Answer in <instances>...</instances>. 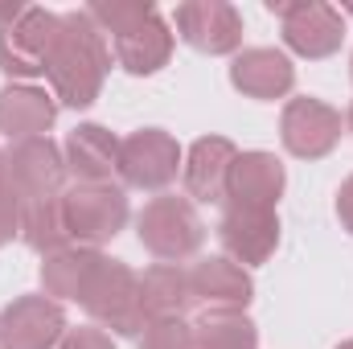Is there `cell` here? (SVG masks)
Instances as JSON below:
<instances>
[{"instance_id":"cell-10","label":"cell","mask_w":353,"mask_h":349,"mask_svg":"<svg viewBox=\"0 0 353 349\" xmlns=\"http://www.w3.org/2000/svg\"><path fill=\"white\" fill-rule=\"evenodd\" d=\"M4 161H8V185L21 197V206L50 201V197L66 193V177L70 173H66V157H62L58 140H50V136L17 140V144L4 148Z\"/></svg>"},{"instance_id":"cell-24","label":"cell","mask_w":353,"mask_h":349,"mask_svg":"<svg viewBox=\"0 0 353 349\" xmlns=\"http://www.w3.org/2000/svg\"><path fill=\"white\" fill-rule=\"evenodd\" d=\"M148 12H157L148 0H99V4H87V17L94 21V29L107 41L119 37L123 29H132L136 21H144Z\"/></svg>"},{"instance_id":"cell-8","label":"cell","mask_w":353,"mask_h":349,"mask_svg":"<svg viewBox=\"0 0 353 349\" xmlns=\"http://www.w3.org/2000/svg\"><path fill=\"white\" fill-rule=\"evenodd\" d=\"M341 132H345V115L316 94H296L279 111V140L300 161H325L341 144Z\"/></svg>"},{"instance_id":"cell-29","label":"cell","mask_w":353,"mask_h":349,"mask_svg":"<svg viewBox=\"0 0 353 349\" xmlns=\"http://www.w3.org/2000/svg\"><path fill=\"white\" fill-rule=\"evenodd\" d=\"M25 8H29V4H17V0H4V4H0V29H8V25H17V21L25 17Z\"/></svg>"},{"instance_id":"cell-9","label":"cell","mask_w":353,"mask_h":349,"mask_svg":"<svg viewBox=\"0 0 353 349\" xmlns=\"http://www.w3.org/2000/svg\"><path fill=\"white\" fill-rule=\"evenodd\" d=\"M176 37L210 58H234L243 50V12L230 0H185L173 12Z\"/></svg>"},{"instance_id":"cell-14","label":"cell","mask_w":353,"mask_h":349,"mask_svg":"<svg viewBox=\"0 0 353 349\" xmlns=\"http://www.w3.org/2000/svg\"><path fill=\"white\" fill-rule=\"evenodd\" d=\"M230 87L247 99H259V103L288 99L296 90V62L288 58V50L247 46L230 58Z\"/></svg>"},{"instance_id":"cell-6","label":"cell","mask_w":353,"mask_h":349,"mask_svg":"<svg viewBox=\"0 0 353 349\" xmlns=\"http://www.w3.org/2000/svg\"><path fill=\"white\" fill-rule=\"evenodd\" d=\"M185 152L173 132L165 128H136L119 144V185L140 193H165L181 177Z\"/></svg>"},{"instance_id":"cell-3","label":"cell","mask_w":353,"mask_h":349,"mask_svg":"<svg viewBox=\"0 0 353 349\" xmlns=\"http://www.w3.org/2000/svg\"><path fill=\"white\" fill-rule=\"evenodd\" d=\"M79 304L90 317V325H99L111 337H140L148 325L144 304H140V275L123 259H111V255L99 259Z\"/></svg>"},{"instance_id":"cell-32","label":"cell","mask_w":353,"mask_h":349,"mask_svg":"<svg viewBox=\"0 0 353 349\" xmlns=\"http://www.w3.org/2000/svg\"><path fill=\"white\" fill-rule=\"evenodd\" d=\"M337 349H353V337H350V341H341V346H337Z\"/></svg>"},{"instance_id":"cell-19","label":"cell","mask_w":353,"mask_h":349,"mask_svg":"<svg viewBox=\"0 0 353 349\" xmlns=\"http://www.w3.org/2000/svg\"><path fill=\"white\" fill-rule=\"evenodd\" d=\"M58 123V99L33 83H8L0 90V136L8 144L50 136Z\"/></svg>"},{"instance_id":"cell-13","label":"cell","mask_w":353,"mask_h":349,"mask_svg":"<svg viewBox=\"0 0 353 349\" xmlns=\"http://www.w3.org/2000/svg\"><path fill=\"white\" fill-rule=\"evenodd\" d=\"M189 283H193V300L205 312H247L255 300L251 271L226 255H201L189 267Z\"/></svg>"},{"instance_id":"cell-17","label":"cell","mask_w":353,"mask_h":349,"mask_svg":"<svg viewBox=\"0 0 353 349\" xmlns=\"http://www.w3.org/2000/svg\"><path fill=\"white\" fill-rule=\"evenodd\" d=\"M288 189V169L275 152L251 148L239 152L230 165V181H226V201L222 206H251V210H275L279 197Z\"/></svg>"},{"instance_id":"cell-23","label":"cell","mask_w":353,"mask_h":349,"mask_svg":"<svg viewBox=\"0 0 353 349\" xmlns=\"http://www.w3.org/2000/svg\"><path fill=\"white\" fill-rule=\"evenodd\" d=\"M193 341L197 349H259V325L247 312H201Z\"/></svg>"},{"instance_id":"cell-1","label":"cell","mask_w":353,"mask_h":349,"mask_svg":"<svg viewBox=\"0 0 353 349\" xmlns=\"http://www.w3.org/2000/svg\"><path fill=\"white\" fill-rule=\"evenodd\" d=\"M107 70H111V41L94 29L87 8L62 12V33H58L54 54L46 62L50 94L58 99V107L87 111L90 103L103 94Z\"/></svg>"},{"instance_id":"cell-31","label":"cell","mask_w":353,"mask_h":349,"mask_svg":"<svg viewBox=\"0 0 353 349\" xmlns=\"http://www.w3.org/2000/svg\"><path fill=\"white\" fill-rule=\"evenodd\" d=\"M345 128L353 132V103H350V111H345Z\"/></svg>"},{"instance_id":"cell-21","label":"cell","mask_w":353,"mask_h":349,"mask_svg":"<svg viewBox=\"0 0 353 349\" xmlns=\"http://www.w3.org/2000/svg\"><path fill=\"white\" fill-rule=\"evenodd\" d=\"M103 259V251H94V247H79V243H70V247H62V251H54V255H46L41 259V292L50 296V300H58V304H66V300H83V292H87L90 275H94V267Z\"/></svg>"},{"instance_id":"cell-26","label":"cell","mask_w":353,"mask_h":349,"mask_svg":"<svg viewBox=\"0 0 353 349\" xmlns=\"http://www.w3.org/2000/svg\"><path fill=\"white\" fill-rule=\"evenodd\" d=\"M12 239H21V197L8 181H0V247H8Z\"/></svg>"},{"instance_id":"cell-5","label":"cell","mask_w":353,"mask_h":349,"mask_svg":"<svg viewBox=\"0 0 353 349\" xmlns=\"http://www.w3.org/2000/svg\"><path fill=\"white\" fill-rule=\"evenodd\" d=\"M267 12L279 21L283 50H292L296 58L325 62L345 46V17H341V8H333L325 0H292V4L267 0Z\"/></svg>"},{"instance_id":"cell-7","label":"cell","mask_w":353,"mask_h":349,"mask_svg":"<svg viewBox=\"0 0 353 349\" xmlns=\"http://www.w3.org/2000/svg\"><path fill=\"white\" fill-rule=\"evenodd\" d=\"M62 33V12L29 4L25 17L8 29H0V70L12 83H33L46 74V62L54 54V41Z\"/></svg>"},{"instance_id":"cell-30","label":"cell","mask_w":353,"mask_h":349,"mask_svg":"<svg viewBox=\"0 0 353 349\" xmlns=\"http://www.w3.org/2000/svg\"><path fill=\"white\" fill-rule=\"evenodd\" d=\"M0 181H8V161H4V148H0Z\"/></svg>"},{"instance_id":"cell-28","label":"cell","mask_w":353,"mask_h":349,"mask_svg":"<svg viewBox=\"0 0 353 349\" xmlns=\"http://www.w3.org/2000/svg\"><path fill=\"white\" fill-rule=\"evenodd\" d=\"M333 210H337V222H341V230H350V235H353V173L341 181Z\"/></svg>"},{"instance_id":"cell-25","label":"cell","mask_w":353,"mask_h":349,"mask_svg":"<svg viewBox=\"0 0 353 349\" xmlns=\"http://www.w3.org/2000/svg\"><path fill=\"white\" fill-rule=\"evenodd\" d=\"M136 349H197L189 321H148L136 337Z\"/></svg>"},{"instance_id":"cell-11","label":"cell","mask_w":353,"mask_h":349,"mask_svg":"<svg viewBox=\"0 0 353 349\" xmlns=\"http://www.w3.org/2000/svg\"><path fill=\"white\" fill-rule=\"evenodd\" d=\"M66 333V308L46 292H25L0 308V349H58Z\"/></svg>"},{"instance_id":"cell-4","label":"cell","mask_w":353,"mask_h":349,"mask_svg":"<svg viewBox=\"0 0 353 349\" xmlns=\"http://www.w3.org/2000/svg\"><path fill=\"white\" fill-rule=\"evenodd\" d=\"M62 214H66V230L70 243L103 251L111 239L123 235V226L132 222V201L128 189L119 181H103V185H66L62 193Z\"/></svg>"},{"instance_id":"cell-15","label":"cell","mask_w":353,"mask_h":349,"mask_svg":"<svg viewBox=\"0 0 353 349\" xmlns=\"http://www.w3.org/2000/svg\"><path fill=\"white\" fill-rule=\"evenodd\" d=\"M239 157V144L226 136H197L185 152L181 165V181H185V197L197 206H222L226 201V181H230V165Z\"/></svg>"},{"instance_id":"cell-33","label":"cell","mask_w":353,"mask_h":349,"mask_svg":"<svg viewBox=\"0 0 353 349\" xmlns=\"http://www.w3.org/2000/svg\"><path fill=\"white\" fill-rule=\"evenodd\" d=\"M350 79H353V54H350Z\"/></svg>"},{"instance_id":"cell-12","label":"cell","mask_w":353,"mask_h":349,"mask_svg":"<svg viewBox=\"0 0 353 349\" xmlns=\"http://www.w3.org/2000/svg\"><path fill=\"white\" fill-rule=\"evenodd\" d=\"M279 239H283V226H279V214H275V210L222 206L218 243H222V255H226V259L243 263L247 271H251V267H263V263L279 251Z\"/></svg>"},{"instance_id":"cell-20","label":"cell","mask_w":353,"mask_h":349,"mask_svg":"<svg viewBox=\"0 0 353 349\" xmlns=\"http://www.w3.org/2000/svg\"><path fill=\"white\" fill-rule=\"evenodd\" d=\"M140 304L148 321H185L193 312V283L189 267L181 263H152L140 275Z\"/></svg>"},{"instance_id":"cell-22","label":"cell","mask_w":353,"mask_h":349,"mask_svg":"<svg viewBox=\"0 0 353 349\" xmlns=\"http://www.w3.org/2000/svg\"><path fill=\"white\" fill-rule=\"evenodd\" d=\"M21 243L29 251H37L41 259L70 247V230H66V214H62V197L50 201H33L21 206Z\"/></svg>"},{"instance_id":"cell-27","label":"cell","mask_w":353,"mask_h":349,"mask_svg":"<svg viewBox=\"0 0 353 349\" xmlns=\"http://www.w3.org/2000/svg\"><path fill=\"white\" fill-rule=\"evenodd\" d=\"M58 349H115V341H111V333H103L99 325H83V329H70Z\"/></svg>"},{"instance_id":"cell-2","label":"cell","mask_w":353,"mask_h":349,"mask_svg":"<svg viewBox=\"0 0 353 349\" xmlns=\"http://www.w3.org/2000/svg\"><path fill=\"white\" fill-rule=\"evenodd\" d=\"M136 239L157 263L185 267L205 247V222L185 193H157L136 214Z\"/></svg>"},{"instance_id":"cell-16","label":"cell","mask_w":353,"mask_h":349,"mask_svg":"<svg viewBox=\"0 0 353 349\" xmlns=\"http://www.w3.org/2000/svg\"><path fill=\"white\" fill-rule=\"evenodd\" d=\"M173 46H176L173 25L161 12H148L144 21H136L132 29H123L119 37H111V58L132 79H152V74H161L169 66Z\"/></svg>"},{"instance_id":"cell-18","label":"cell","mask_w":353,"mask_h":349,"mask_svg":"<svg viewBox=\"0 0 353 349\" xmlns=\"http://www.w3.org/2000/svg\"><path fill=\"white\" fill-rule=\"evenodd\" d=\"M119 144L123 136H115L103 123H79L66 140H62V157H66V173L74 177V185H103L119 177Z\"/></svg>"}]
</instances>
